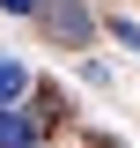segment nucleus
<instances>
[{"label": "nucleus", "mask_w": 140, "mask_h": 148, "mask_svg": "<svg viewBox=\"0 0 140 148\" xmlns=\"http://www.w3.org/2000/svg\"><path fill=\"white\" fill-rule=\"evenodd\" d=\"M37 15L52 22V30L67 37V45H88V37H96V30H88V15H81V0H44Z\"/></svg>", "instance_id": "nucleus-1"}, {"label": "nucleus", "mask_w": 140, "mask_h": 148, "mask_svg": "<svg viewBox=\"0 0 140 148\" xmlns=\"http://www.w3.org/2000/svg\"><path fill=\"white\" fill-rule=\"evenodd\" d=\"M15 96H30V74H22L15 59H0V111L15 104Z\"/></svg>", "instance_id": "nucleus-3"}, {"label": "nucleus", "mask_w": 140, "mask_h": 148, "mask_svg": "<svg viewBox=\"0 0 140 148\" xmlns=\"http://www.w3.org/2000/svg\"><path fill=\"white\" fill-rule=\"evenodd\" d=\"M111 37H118L125 52H140V22H111Z\"/></svg>", "instance_id": "nucleus-4"}, {"label": "nucleus", "mask_w": 140, "mask_h": 148, "mask_svg": "<svg viewBox=\"0 0 140 148\" xmlns=\"http://www.w3.org/2000/svg\"><path fill=\"white\" fill-rule=\"evenodd\" d=\"M0 8H7V15H37L44 0H0Z\"/></svg>", "instance_id": "nucleus-5"}, {"label": "nucleus", "mask_w": 140, "mask_h": 148, "mask_svg": "<svg viewBox=\"0 0 140 148\" xmlns=\"http://www.w3.org/2000/svg\"><path fill=\"white\" fill-rule=\"evenodd\" d=\"M0 148H37V126L22 111H0Z\"/></svg>", "instance_id": "nucleus-2"}]
</instances>
